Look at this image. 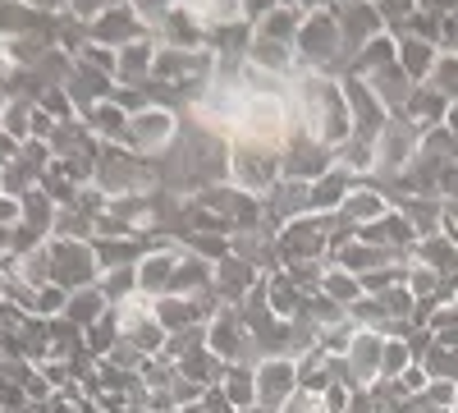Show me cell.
I'll list each match as a JSON object with an SVG mask.
<instances>
[{"instance_id": "6da1fadb", "label": "cell", "mask_w": 458, "mask_h": 413, "mask_svg": "<svg viewBox=\"0 0 458 413\" xmlns=\"http://www.w3.org/2000/svg\"><path fill=\"white\" fill-rule=\"evenodd\" d=\"M284 179V166H280V152L276 147H248V142H229V184L252 198H266L276 194Z\"/></svg>"}, {"instance_id": "7a4b0ae2", "label": "cell", "mask_w": 458, "mask_h": 413, "mask_svg": "<svg viewBox=\"0 0 458 413\" xmlns=\"http://www.w3.org/2000/svg\"><path fill=\"white\" fill-rule=\"evenodd\" d=\"M124 133H129V142L138 147V152H165V147L179 142V120L165 106H147V110H138V116L124 120Z\"/></svg>"}, {"instance_id": "3957f363", "label": "cell", "mask_w": 458, "mask_h": 413, "mask_svg": "<svg viewBox=\"0 0 458 413\" xmlns=\"http://www.w3.org/2000/svg\"><path fill=\"white\" fill-rule=\"evenodd\" d=\"M298 395V363L293 358H261L257 363V404L280 413Z\"/></svg>"}, {"instance_id": "277c9868", "label": "cell", "mask_w": 458, "mask_h": 413, "mask_svg": "<svg viewBox=\"0 0 458 413\" xmlns=\"http://www.w3.org/2000/svg\"><path fill=\"white\" fill-rule=\"evenodd\" d=\"M179 248H151V253H142L138 257V294H147V298H165L170 294V280H174V267H179Z\"/></svg>"}, {"instance_id": "5b68a950", "label": "cell", "mask_w": 458, "mask_h": 413, "mask_svg": "<svg viewBox=\"0 0 458 413\" xmlns=\"http://www.w3.org/2000/svg\"><path fill=\"white\" fill-rule=\"evenodd\" d=\"M353 184H358V175H349L344 166H330L321 179L308 184V216H335L344 207V198H349Z\"/></svg>"}, {"instance_id": "8992f818", "label": "cell", "mask_w": 458, "mask_h": 413, "mask_svg": "<svg viewBox=\"0 0 458 413\" xmlns=\"http://www.w3.org/2000/svg\"><path fill=\"white\" fill-rule=\"evenodd\" d=\"M399 116H403L412 129H422V133H427V129H440V125H445L449 101H445L431 83H417V88H412V97H408V106L399 110Z\"/></svg>"}, {"instance_id": "52a82bcc", "label": "cell", "mask_w": 458, "mask_h": 413, "mask_svg": "<svg viewBox=\"0 0 458 413\" xmlns=\"http://www.w3.org/2000/svg\"><path fill=\"white\" fill-rule=\"evenodd\" d=\"M399 42V69L408 73L412 83H427L431 73H436V60H440V47L436 42H422V37H412V32H403V37H394Z\"/></svg>"}, {"instance_id": "ba28073f", "label": "cell", "mask_w": 458, "mask_h": 413, "mask_svg": "<svg viewBox=\"0 0 458 413\" xmlns=\"http://www.w3.org/2000/svg\"><path fill=\"white\" fill-rule=\"evenodd\" d=\"M220 395L229 400V409L243 413L257 404V367L252 363H229L225 377H220Z\"/></svg>"}, {"instance_id": "9c48e42d", "label": "cell", "mask_w": 458, "mask_h": 413, "mask_svg": "<svg viewBox=\"0 0 458 413\" xmlns=\"http://www.w3.org/2000/svg\"><path fill=\"white\" fill-rule=\"evenodd\" d=\"M321 294L330 298V304H339L344 313H349L367 289H362V280H358L353 271H344V267H335V262H330V267H326V280H321Z\"/></svg>"}, {"instance_id": "30bf717a", "label": "cell", "mask_w": 458, "mask_h": 413, "mask_svg": "<svg viewBox=\"0 0 458 413\" xmlns=\"http://www.w3.org/2000/svg\"><path fill=\"white\" fill-rule=\"evenodd\" d=\"M298 28H302V10H298V5H280L276 14H266L261 23H252L257 37H271V42H289V47H293Z\"/></svg>"}, {"instance_id": "8fae6325", "label": "cell", "mask_w": 458, "mask_h": 413, "mask_svg": "<svg viewBox=\"0 0 458 413\" xmlns=\"http://www.w3.org/2000/svg\"><path fill=\"white\" fill-rule=\"evenodd\" d=\"M449 106L458 101V56H445L440 51V60H436V73H431V79H427Z\"/></svg>"}, {"instance_id": "7c38bea8", "label": "cell", "mask_w": 458, "mask_h": 413, "mask_svg": "<svg viewBox=\"0 0 458 413\" xmlns=\"http://www.w3.org/2000/svg\"><path fill=\"white\" fill-rule=\"evenodd\" d=\"M174 10H179V0H133V14L142 23H165Z\"/></svg>"}, {"instance_id": "4fadbf2b", "label": "cell", "mask_w": 458, "mask_h": 413, "mask_svg": "<svg viewBox=\"0 0 458 413\" xmlns=\"http://www.w3.org/2000/svg\"><path fill=\"white\" fill-rule=\"evenodd\" d=\"M280 413H330V409H326V400H321V395H312V391H298V395H293Z\"/></svg>"}, {"instance_id": "5bb4252c", "label": "cell", "mask_w": 458, "mask_h": 413, "mask_svg": "<svg viewBox=\"0 0 458 413\" xmlns=\"http://www.w3.org/2000/svg\"><path fill=\"white\" fill-rule=\"evenodd\" d=\"M280 5H293V0H243V23H261L266 14H276Z\"/></svg>"}, {"instance_id": "9a60e30c", "label": "cell", "mask_w": 458, "mask_h": 413, "mask_svg": "<svg viewBox=\"0 0 458 413\" xmlns=\"http://www.w3.org/2000/svg\"><path fill=\"white\" fill-rule=\"evenodd\" d=\"M243 413H271V409H261V404H252V409H243Z\"/></svg>"}]
</instances>
